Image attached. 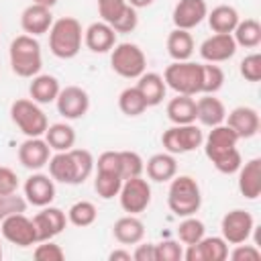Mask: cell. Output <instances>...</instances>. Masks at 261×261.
<instances>
[{
    "instance_id": "cell-37",
    "label": "cell",
    "mask_w": 261,
    "mask_h": 261,
    "mask_svg": "<svg viewBox=\"0 0 261 261\" xmlns=\"http://www.w3.org/2000/svg\"><path fill=\"white\" fill-rule=\"evenodd\" d=\"M204 232H206L204 222L198 220V218H194V214H192V216H184V220H181L179 226H177V239H179L184 245H194V243H198V241L204 237Z\"/></svg>"
},
{
    "instance_id": "cell-45",
    "label": "cell",
    "mask_w": 261,
    "mask_h": 261,
    "mask_svg": "<svg viewBox=\"0 0 261 261\" xmlns=\"http://www.w3.org/2000/svg\"><path fill=\"white\" fill-rule=\"evenodd\" d=\"M241 75L247 82H259L261 80V55L251 53L241 61Z\"/></svg>"
},
{
    "instance_id": "cell-32",
    "label": "cell",
    "mask_w": 261,
    "mask_h": 261,
    "mask_svg": "<svg viewBox=\"0 0 261 261\" xmlns=\"http://www.w3.org/2000/svg\"><path fill=\"white\" fill-rule=\"evenodd\" d=\"M45 141L51 147V151H67L75 143V130L67 122H55V124L47 126Z\"/></svg>"
},
{
    "instance_id": "cell-8",
    "label": "cell",
    "mask_w": 261,
    "mask_h": 261,
    "mask_svg": "<svg viewBox=\"0 0 261 261\" xmlns=\"http://www.w3.org/2000/svg\"><path fill=\"white\" fill-rule=\"evenodd\" d=\"M110 65L112 69L126 80H137L147 69V57L143 49L135 43H118L112 47L110 53Z\"/></svg>"
},
{
    "instance_id": "cell-15",
    "label": "cell",
    "mask_w": 261,
    "mask_h": 261,
    "mask_svg": "<svg viewBox=\"0 0 261 261\" xmlns=\"http://www.w3.org/2000/svg\"><path fill=\"white\" fill-rule=\"evenodd\" d=\"M237 53V43L232 33H214L200 45V55L208 63H222L228 61Z\"/></svg>"
},
{
    "instance_id": "cell-19",
    "label": "cell",
    "mask_w": 261,
    "mask_h": 261,
    "mask_svg": "<svg viewBox=\"0 0 261 261\" xmlns=\"http://www.w3.org/2000/svg\"><path fill=\"white\" fill-rule=\"evenodd\" d=\"M24 198L33 206H49L55 198V184L51 175L45 173H33L24 181Z\"/></svg>"
},
{
    "instance_id": "cell-25",
    "label": "cell",
    "mask_w": 261,
    "mask_h": 261,
    "mask_svg": "<svg viewBox=\"0 0 261 261\" xmlns=\"http://www.w3.org/2000/svg\"><path fill=\"white\" fill-rule=\"evenodd\" d=\"M112 234L120 245H137L145 237V224L137 218V214H126L114 222Z\"/></svg>"
},
{
    "instance_id": "cell-49",
    "label": "cell",
    "mask_w": 261,
    "mask_h": 261,
    "mask_svg": "<svg viewBox=\"0 0 261 261\" xmlns=\"http://www.w3.org/2000/svg\"><path fill=\"white\" fill-rule=\"evenodd\" d=\"M110 261H130L133 259V253L130 251H124V249H114L110 255H108Z\"/></svg>"
},
{
    "instance_id": "cell-51",
    "label": "cell",
    "mask_w": 261,
    "mask_h": 261,
    "mask_svg": "<svg viewBox=\"0 0 261 261\" xmlns=\"http://www.w3.org/2000/svg\"><path fill=\"white\" fill-rule=\"evenodd\" d=\"M35 4H43V6H47V8H51V6H55L59 0H33Z\"/></svg>"
},
{
    "instance_id": "cell-1",
    "label": "cell",
    "mask_w": 261,
    "mask_h": 261,
    "mask_svg": "<svg viewBox=\"0 0 261 261\" xmlns=\"http://www.w3.org/2000/svg\"><path fill=\"white\" fill-rule=\"evenodd\" d=\"M237 143H239V137L228 124L212 126V130L204 139L206 157L212 161V165L220 173H234L243 165Z\"/></svg>"
},
{
    "instance_id": "cell-7",
    "label": "cell",
    "mask_w": 261,
    "mask_h": 261,
    "mask_svg": "<svg viewBox=\"0 0 261 261\" xmlns=\"http://www.w3.org/2000/svg\"><path fill=\"white\" fill-rule=\"evenodd\" d=\"M10 118L27 137H41L49 126L45 112L39 108L35 100H29V98H18L12 102Z\"/></svg>"
},
{
    "instance_id": "cell-41",
    "label": "cell",
    "mask_w": 261,
    "mask_h": 261,
    "mask_svg": "<svg viewBox=\"0 0 261 261\" xmlns=\"http://www.w3.org/2000/svg\"><path fill=\"white\" fill-rule=\"evenodd\" d=\"M33 257H35L37 261H61V259L65 257V253H63V249H61L57 243H53V241L49 239V241L37 243V247H35V251H33Z\"/></svg>"
},
{
    "instance_id": "cell-44",
    "label": "cell",
    "mask_w": 261,
    "mask_h": 261,
    "mask_svg": "<svg viewBox=\"0 0 261 261\" xmlns=\"http://www.w3.org/2000/svg\"><path fill=\"white\" fill-rule=\"evenodd\" d=\"M139 24V14H137V8H133L130 4L124 8V12L110 24L116 33H133Z\"/></svg>"
},
{
    "instance_id": "cell-3",
    "label": "cell",
    "mask_w": 261,
    "mask_h": 261,
    "mask_svg": "<svg viewBox=\"0 0 261 261\" xmlns=\"http://www.w3.org/2000/svg\"><path fill=\"white\" fill-rule=\"evenodd\" d=\"M84 41V31L77 18L63 16L59 20H53L49 29V49L59 59H73Z\"/></svg>"
},
{
    "instance_id": "cell-36",
    "label": "cell",
    "mask_w": 261,
    "mask_h": 261,
    "mask_svg": "<svg viewBox=\"0 0 261 261\" xmlns=\"http://www.w3.org/2000/svg\"><path fill=\"white\" fill-rule=\"evenodd\" d=\"M96 216H98V210L88 200H80V202L71 204V208L67 210V220L73 226H90V224H94Z\"/></svg>"
},
{
    "instance_id": "cell-33",
    "label": "cell",
    "mask_w": 261,
    "mask_h": 261,
    "mask_svg": "<svg viewBox=\"0 0 261 261\" xmlns=\"http://www.w3.org/2000/svg\"><path fill=\"white\" fill-rule=\"evenodd\" d=\"M232 39L237 43V47H247V49H255L261 43V24L255 18H245L239 20V24L232 31Z\"/></svg>"
},
{
    "instance_id": "cell-18",
    "label": "cell",
    "mask_w": 261,
    "mask_h": 261,
    "mask_svg": "<svg viewBox=\"0 0 261 261\" xmlns=\"http://www.w3.org/2000/svg\"><path fill=\"white\" fill-rule=\"evenodd\" d=\"M206 14H208L206 0H177V4L173 6L171 18L175 29L192 31L206 18Z\"/></svg>"
},
{
    "instance_id": "cell-47",
    "label": "cell",
    "mask_w": 261,
    "mask_h": 261,
    "mask_svg": "<svg viewBox=\"0 0 261 261\" xmlns=\"http://www.w3.org/2000/svg\"><path fill=\"white\" fill-rule=\"evenodd\" d=\"M18 190V175L10 167H0V196L14 194Z\"/></svg>"
},
{
    "instance_id": "cell-42",
    "label": "cell",
    "mask_w": 261,
    "mask_h": 261,
    "mask_svg": "<svg viewBox=\"0 0 261 261\" xmlns=\"http://www.w3.org/2000/svg\"><path fill=\"white\" fill-rule=\"evenodd\" d=\"M96 2H98V12H100L102 20L108 24H112L128 6L126 0H96Z\"/></svg>"
},
{
    "instance_id": "cell-39",
    "label": "cell",
    "mask_w": 261,
    "mask_h": 261,
    "mask_svg": "<svg viewBox=\"0 0 261 261\" xmlns=\"http://www.w3.org/2000/svg\"><path fill=\"white\" fill-rule=\"evenodd\" d=\"M118 157H120V175H122V179L137 177V175L143 173L145 161L137 151H118Z\"/></svg>"
},
{
    "instance_id": "cell-4",
    "label": "cell",
    "mask_w": 261,
    "mask_h": 261,
    "mask_svg": "<svg viewBox=\"0 0 261 261\" xmlns=\"http://www.w3.org/2000/svg\"><path fill=\"white\" fill-rule=\"evenodd\" d=\"M8 57H10V67L18 77H35L41 71L43 65L41 45L35 37L27 33L12 39Z\"/></svg>"
},
{
    "instance_id": "cell-9",
    "label": "cell",
    "mask_w": 261,
    "mask_h": 261,
    "mask_svg": "<svg viewBox=\"0 0 261 261\" xmlns=\"http://www.w3.org/2000/svg\"><path fill=\"white\" fill-rule=\"evenodd\" d=\"M161 143L167 153L181 155V153H190V151L198 149L204 143V135H202L200 126H196L194 122L192 124H173L171 128L163 130Z\"/></svg>"
},
{
    "instance_id": "cell-20",
    "label": "cell",
    "mask_w": 261,
    "mask_h": 261,
    "mask_svg": "<svg viewBox=\"0 0 261 261\" xmlns=\"http://www.w3.org/2000/svg\"><path fill=\"white\" fill-rule=\"evenodd\" d=\"M53 24V14H51V8L43 6V4H31L22 10L20 14V27L27 35L31 37H37V35H45L49 33Z\"/></svg>"
},
{
    "instance_id": "cell-31",
    "label": "cell",
    "mask_w": 261,
    "mask_h": 261,
    "mask_svg": "<svg viewBox=\"0 0 261 261\" xmlns=\"http://www.w3.org/2000/svg\"><path fill=\"white\" fill-rule=\"evenodd\" d=\"M206 18H208V24H210V29H212L214 33H232L234 27H237L239 20H241L237 8H232V6H228V4H218V6H214V8L206 14Z\"/></svg>"
},
{
    "instance_id": "cell-50",
    "label": "cell",
    "mask_w": 261,
    "mask_h": 261,
    "mask_svg": "<svg viewBox=\"0 0 261 261\" xmlns=\"http://www.w3.org/2000/svg\"><path fill=\"white\" fill-rule=\"evenodd\" d=\"M133 8H147V6H151L155 0H126Z\"/></svg>"
},
{
    "instance_id": "cell-28",
    "label": "cell",
    "mask_w": 261,
    "mask_h": 261,
    "mask_svg": "<svg viewBox=\"0 0 261 261\" xmlns=\"http://www.w3.org/2000/svg\"><path fill=\"white\" fill-rule=\"evenodd\" d=\"M167 118L173 124H192L196 122V100L194 96L177 94L167 102Z\"/></svg>"
},
{
    "instance_id": "cell-13",
    "label": "cell",
    "mask_w": 261,
    "mask_h": 261,
    "mask_svg": "<svg viewBox=\"0 0 261 261\" xmlns=\"http://www.w3.org/2000/svg\"><path fill=\"white\" fill-rule=\"evenodd\" d=\"M55 102H57L59 114L67 120L82 118L90 110V96L80 86H65L63 90H59V96Z\"/></svg>"
},
{
    "instance_id": "cell-2",
    "label": "cell",
    "mask_w": 261,
    "mask_h": 261,
    "mask_svg": "<svg viewBox=\"0 0 261 261\" xmlns=\"http://www.w3.org/2000/svg\"><path fill=\"white\" fill-rule=\"evenodd\" d=\"M49 175L53 181H61L67 186H77L84 184L94 169V157L88 149H67V151H57L49 159Z\"/></svg>"
},
{
    "instance_id": "cell-35",
    "label": "cell",
    "mask_w": 261,
    "mask_h": 261,
    "mask_svg": "<svg viewBox=\"0 0 261 261\" xmlns=\"http://www.w3.org/2000/svg\"><path fill=\"white\" fill-rule=\"evenodd\" d=\"M118 108H120V112L126 114V116H139V114H143L149 106H147L145 98L141 96V92L137 90V86H133V88H124V90L120 92V96H118Z\"/></svg>"
},
{
    "instance_id": "cell-52",
    "label": "cell",
    "mask_w": 261,
    "mask_h": 261,
    "mask_svg": "<svg viewBox=\"0 0 261 261\" xmlns=\"http://www.w3.org/2000/svg\"><path fill=\"white\" fill-rule=\"evenodd\" d=\"M0 259H2V245H0Z\"/></svg>"
},
{
    "instance_id": "cell-11",
    "label": "cell",
    "mask_w": 261,
    "mask_h": 261,
    "mask_svg": "<svg viewBox=\"0 0 261 261\" xmlns=\"http://www.w3.org/2000/svg\"><path fill=\"white\" fill-rule=\"evenodd\" d=\"M0 230H2V237L8 243L18 245V247H31V245L39 243L33 218L24 216V212L12 214V216L0 220Z\"/></svg>"
},
{
    "instance_id": "cell-23",
    "label": "cell",
    "mask_w": 261,
    "mask_h": 261,
    "mask_svg": "<svg viewBox=\"0 0 261 261\" xmlns=\"http://www.w3.org/2000/svg\"><path fill=\"white\" fill-rule=\"evenodd\" d=\"M226 118V108L222 100L214 98L212 94H204L196 100V120H200L204 126H218Z\"/></svg>"
},
{
    "instance_id": "cell-40",
    "label": "cell",
    "mask_w": 261,
    "mask_h": 261,
    "mask_svg": "<svg viewBox=\"0 0 261 261\" xmlns=\"http://www.w3.org/2000/svg\"><path fill=\"white\" fill-rule=\"evenodd\" d=\"M27 198L18 196L16 192L14 194H6V196H0V220L12 216V214H20L27 210Z\"/></svg>"
},
{
    "instance_id": "cell-12",
    "label": "cell",
    "mask_w": 261,
    "mask_h": 261,
    "mask_svg": "<svg viewBox=\"0 0 261 261\" xmlns=\"http://www.w3.org/2000/svg\"><path fill=\"white\" fill-rule=\"evenodd\" d=\"M220 228H222V239L226 243L239 245V243H247V239L251 237V232L255 228V222L247 210L234 208L222 216Z\"/></svg>"
},
{
    "instance_id": "cell-38",
    "label": "cell",
    "mask_w": 261,
    "mask_h": 261,
    "mask_svg": "<svg viewBox=\"0 0 261 261\" xmlns=\"http://www.w3.org/2000/svg\"><path fill=\"white\" fill-rule=\"evenodd\" d=\"M224 84V71L214 63H202V94H214Z\"/></svg>"
},
{
    "instance_id": "cell-14",
    "label": "cell",
    "mask_w": 261,
    "mask_h": 261,
    "mask_svg": "<svg viewBox=\"0 0 261 261\" xmlns=\"http://www.w3.org/2000/svg\"><path fill=\"white\" fill-rule=\"evenodd\" d=\"M186 261H224L228 257V243L222 237H202L198 243L188 245Z\"/></svg>"
},
{
    "instance_id": "cell-21",
    "label": "cell",
    "mask_w": 261,
    "mask_h": 261,
    "mask_svg": "<svg viewBox=\"0 0 261 261\" xmlns=\"http://www.w3.org/2000/svg\"><path fill=\"white\" fill-rule=\"evenodd\" d=\"M226 124L237 133L239 139H251L259 130V114L251 106H237L226 114Z\"/></svg>"
},
{
    "instance_id": "cell-10",
    "label": "cell",
    "mask_w": 261,
    "mask_h": 261,
    "mask_svg": "<svg viewBox=\"0 0 261 261\" xmlns=\"http://www.w3.org/2000/svg\"><path fill=\"white\" fill-rule=\"evenodd\" d=\"M118 198H120V206H122L124 212H128V214H141L151 204V186L141 175L128 177V179L122 181L120 192H118Z\"/></svg>"
},
{
    "instance_id": "cell-26",
    "label": "cell",
    "mask_w": 261,
    "mask_h": 261,
    "mask_svg": "<svg viewBox=\"0 0 261 261\" xmlns=\"http://www.w3.org/2000/svg\"><path fill=\"white\" fill-rule=\"evenodd\" d=\"M137 90L141 92V96L145 98L147 106H157L163 102L165 98V82H163V75L155 73V71H145L137 77Z\"/></svg>"
},
{
    "instance_id": "cell-5",
    "label": "cell",
    "mask_w": 261,
    "mask_h": 261,
    "mask_svg": "<svg viewBox=\"0 0 261 261\" xmlns=\"http://www.w3.org/2000/svg\"><path fill=\"white\" fill-rule=\"evenodd\" d=\"M167 206L179 218L196 214L202 206V192L198 181L192 175H173L167 190Z\"/></svg>"
},
{
    "instance_id": "cell-48",
    "label": "cell",
    "mask_w": 261,
    "mask_h": 261,
    "mask_svg": "<svg viewBox=\"0 0 261 261\" xmlns=\"http://www.w3.org/2000/svg\"><path fill=\"white\" fill-rule=\"evenodd\" d=\"M133 259L135 261H157L155 257V245L153 243H137V249L133 251Z\"/></svg>"
},
{
    "instance_id": "cell-30",
    "label": "cell",
    "mask_w": 261,
    "mask_h": 261,
    "mask_svg": "<svg viewBox=\"0 0 261 261\" xmlns=\"http://www.w3.org/2000/svg\"><path fill=\"white\" fill-rule=\"evenodd\" d=\"M167 53L173 61H188L194 53V37L190 31L173 29L167 35Z\"/></svg>"
},
{
    "instance_id": "cell-16",
    "label": "cell",
    "mask_w": 261,
    "mask_h": 261,
    "mask_svg": "<svg viewBox=\"0 0 261 261\" xmlns=\"http://www.w3.org/2000/svg\"><path fill=\"white\" fill-rule=\"evenodd\" d=\"M49 159H51V147L41 137H27V141H22L18 147V161L27 169L37 171L45 167Z\"/></svg>"
},
{
    "instance_id": "cell-29",
    "label": "cell",
    "mask_w": 261,
    "mask_h": 261,
    "mask_svg": "<svg viewBox=\"0 0 261 261\" xmlns=\"http://www.w3.org/2000/svg\"><path fill=\"white\" fill-rule=\"evenodd\" d=\"M147 175L153 181H169L177 173V161L171 153H155L149 157L147 165Z\"/></svg>"
},
{
    "instance_id": "cell-34",
    "label": "cell",
    "mask_w": 261,
    "mask_h": 261,
    "mask_svg": "<svg viewBox=\"0 0 261 261\" xmlns=\"http://www.w3.org/2000/svg\"><path fill=\"white\" fill-rule=\"evenodd\" d=\"M122 175L118 171H110V169H98L96 179H94V190L102 200H110L114 196H118L120 186H122Z\"/></svg>"
},
{
    "instance_id": "cell-17",
    "label": "cell",
    "mask_w": 261,
    "mask_h": 261,
    "mask_svg": "<svg viewBox=\"0 0 261 261\" xmlns=\"http://www.w3.org/2000/svg\"><path fill=\"white\" fill-rule=\"evenodd\" d=\"M33 224L37 230V239L41 243V241H49V239L57 237L65 228L67 216L63 210H59L55 206H43V210L33 216Z\"/></svg>"
},
{
    "instance_id": "cell-27",
    "label": "cell",
    "mask_w": 261,
    "mask_h": 261,
    "mask_svg": "<svg viewBox=\"0 0 261 261\" xmlns=\"http://www.w3.org/2000/svg\"><path fill=\"white\" fill-rule=\"evenodd\" d=\"M59 90H61L59 80L55 75H49V73H37L29 86V94L37 104L55 102L59 96Z\"/></svg>"
},
{
    "instance_id": "cell-6",
    "label": "cell",
    "mask_w": 261,
    "mask_h": 261,
    "mask_svg": "<svg viewBox=\"0 0 261 261\" xmlns=\"http://www.w3.org/2000/svg\"><path fill=\"white\" fill-rule=\"evenodd\" d=\"M165 86H169L177 94L196 96L202 94V63L194 61H173L165 67L163 73Z\"/></svg>"
},
{
    "instance_id": "cell-43",
    "label": "cell",
    "mask_w": 261,
    "mask_h": 261,
    "mask_svg": "<svg viewBox=\"0 0 261 261\" xmlns=\"http://www.w3.org/2000/svg\"><path fill=\"white\" fill-rule=\"evenodd\" d=\"M155 257L157 261H179L184 257V249L175 241H161L155 245Z\"/></svg>"
},
{
    "instance_id": "cell-24",
    "label": "cell",
    "mask_w": 261,
    "mask_h": 261,
    "mask_svg": "<svg viewBox=\"0 0 261 261\" xmlns=\"http://www.w3.org/2000/svg\"><path fill=\"white\" fill-rule=\"evenodd\" d=\"M239 192L247 200H255L261 194V159L255 157L239 167Z\"/></svg>"
},
{
    "instance_id": "cell-46",
    "label": "cell",
    "mask_w": 261,
    "mask_h": 261,
    "mask_svg": "<svg viewBox=\"0 0 261 261\" xmlns=\"http://www.w3.org/2000/svg\"><path fill=\"white\" fill-rule=\"evenodd\" d=\"M232 261H259L261 259V251L257 245H243L239 243L234 247V251L230 253Z\"/></svg>"
},
{
    "instance_id": "cell-22",
    "label": "cell",
    "mask_w": 261,
    "mask_h": 261,
    "mask_svg": "<svg viewBox=\"0 0 261 261\" xmlns=\"http://www.w3.org/2000/svg\"><path fill=\"white\" fill-rule=\"evenodd\" d=\"M84 43L90 51L94 53H106V51H112V47L116 45V31L104 22V20H98V22H92L86 31H84Z\"/></svg>"
}]
</instances>
